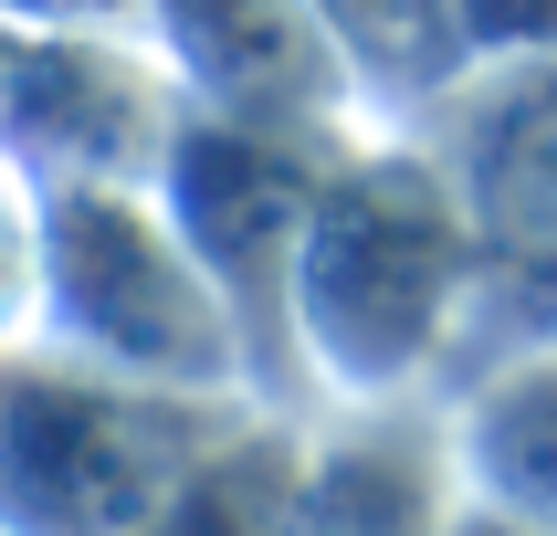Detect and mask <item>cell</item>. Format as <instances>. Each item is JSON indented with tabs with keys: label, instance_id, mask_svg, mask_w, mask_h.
<instances>
[{
	"label": "cell",
	"instance_id": "cell-1",
	"mask_svg": "<svg viewBox=\"0 0 557 536\" xmlns=\"http://www.w3.org/2000/svg\"><path fill=\"white\" fill-rule=\"evenodd\" d=\"M32 306H42V232H32V200L0 179V337H22Z\"/></svg>",
	"mask_w": 557,
	"mask_h": 536
}]
</instances>
